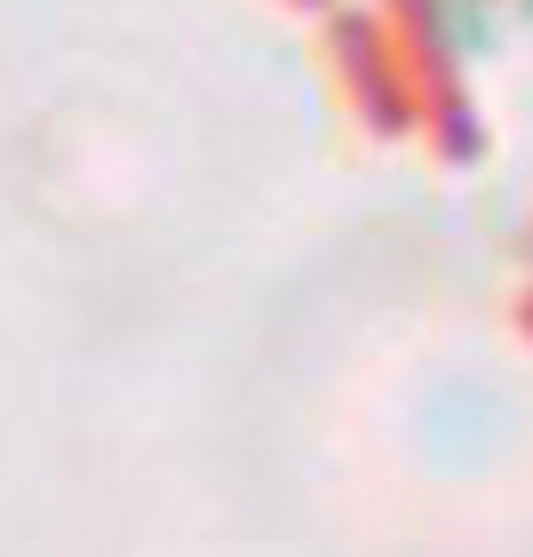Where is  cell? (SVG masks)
Masks as SVG:
<instances>
[{
  "label": "cell",
  "mask_w": 533,
  "mask_h": 557,
  "mask_svg": "<svg viewBox=\"0 0 533 557\" xmlns=\"http://www.w3.org/2000/svg\"><path fill=\"white\" fill-rule=\"evenodd\" d=\"M501 0H414V33L438 72H470L501 48Z\"/></svg>",
  "instance_id": "1"
},
{
  "label": "cell",
  "mask_w": 533,
  "mask_h": 557,
  "mask_svg": "<svg viewBox=\"0 0 533 557\" xmlns=\"http://www.w3.org/2000/svg\"><path fill=\"white\" fill-rule=\"evenodd\" d=\"M501 9H510V16H525V24H533V0H501Z\"/></svg>",
  "instance_id": "2"
}]
</instances>
